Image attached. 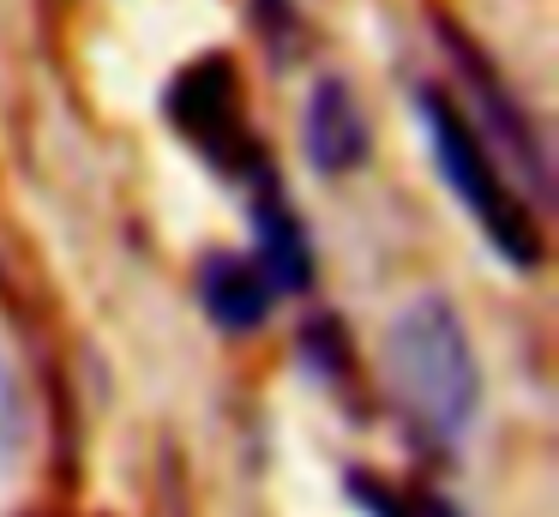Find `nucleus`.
<instances>
[{"label": "nucleus", "mask_w": 559, "mask_h": 517, "mask_svg": "<svg viewBox=\"0 0 559 517\" xmlns=\"http://www.w3.org/2000/svg\"><path fill=\"white\" fill-rule=\"evenodd\" d=\"M385 379L403 415L433 445H457L481 409V367H475L469 331L445 295H421L391 319L385 337Z\"/></svg>", "instance_id": "obj_1"}, {"label": "nucleus", "mask_w": 559, "mask_h": 517, "mask_svg": "<svg viewBox=\"0 0 559 517\" xmlns=\"http://www.w3.org/2000/svg\"><path fill=\"white\" fill-rule=\"evenodd\" d=\"M415 108H421L427 144H433V163H439V175H445L451 199L475 216V228L487 235V247H493L499 259L523 265V271L542 265V228H535L518 180H511L506 168H499V156L487 151L481 127H475L445 91H421Z\"/></svg>", "instance_id": "obj_2"}, {"label": "nucleus", "mask_w": 559, "mask_h": 517, "mask_svg": "<svg viewBox=\"0 0 559 517\" xmlns=\"http://www.w3.org/2000/svg\"><path fill=\"white\" fill-rule=\"evenodd\" d=\"M169 115L181 120V132L193 144L223 139L217 144V163L223 168L259 163L253 144H247V132H241V115H235V91H229V67H223V60H205V67H193V72H181V79H175Z\"/></svg>", "instance_id": "obj_3"}, {"label": "nucleus", "mask_w": 559, "mask_h": 517, "mask_svg": "<svg viewBox=\"0 0 559 517\" xmlns=\"http://www.w3.org/2000/svg\"><path fill=\"white\" fill-rule=\"evenodd\" d=\"M301 144H307V163H313L319 175H349V168H361L367 120H361V108H355V96L343 79L313 84L307 115H301Z\"/></svg>", "instance_id": "obj_4"}, {"label": "nucleus", "mask_w": 559, "mask_h": 517, "mask_svg": "<svg viewBox=\"0 0 559 517\" xmlns=\"http://www.w3.org/2000/svg\"><path fill=\"white\" fill-rule=\"evenodd\" d=\"M253 228H259V252L253 265L265 271L271 295H301L313 283V247H307V228L301 216L283 204L277 175L259 180V199H253Z\"/></svg>", "instance_id": "obj_5"}, {"label": "nucleus", "mask_w": 559, "mask_h": 517, "mask_svg": "<svg viewBox=\"0 0 559 517\" xmlns=\"http://www.w3.org/2000/svg\"><path fill=\"white\" fill-rule=\"evenodd\" d=\"M451 55H457V67H463V84H469V96L481 103V120L499 132V144L511 151V175H523L535 192H547V156H542V139H535L530 115H523L518 103L506 108V96H499V72L487 67V60L475 55L469 43H457V36H451Z\"/></svg>", "instance_id": "obj_6"}, {"label": "nucleus", "mask_w": 559, "mask_h": 517, "mask_svg": "<svg viewBox=\"0 0 559 517\" xmlns=\"http://www.w3.org/2000/svg\"><path fill=\"white\" fill-rule=\"evenodd\" d=\"M199 301H205V313L223 331H253L277 295H271L265 271L253 259H211L205 277H199Z\"/></svg>", "instance_id": "obj_7"}, {"label": "nucleus", "mask_w": 559, "mask_h": 517, "mask_svg": "<svg viewBox=\"0 0 559 517\" xmlns=\"http://www.w3.org/2000/svg\"><path fill=\"white\" fill-rule=\"evenodd\" d=\"M409 517H463V512L439 493H409Z\"/></svg>", "instance_id": "obj_8"}, {"label": "nucleus", "mask_w": 559, "mask_h": 517, "mask_svg": "<svg viewBox=\"0 0 559 517\" xmlns=\"http://www.w3.org/2000/svg\"><path fill=\"white\" fill-rule=\"evenodd\" d=\"M259 19L283 24V19H289V0H259Z\"/></svg>", "instance_id": "obj_9"}]
</instances>
